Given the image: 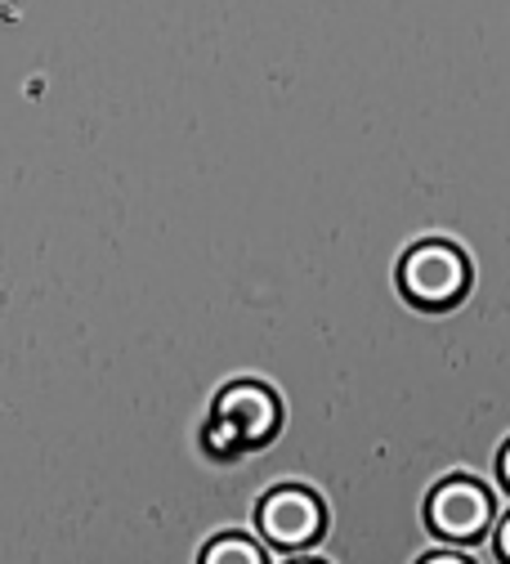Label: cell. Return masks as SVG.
<instances>
[{
	"label": "cell",
	"instance_id": "8992f818",
	"mask_svg": "<svg viewBox=\"0 0 510 564\" xmlns=\"http://www.w3.org/2000/svg\"><path fill=\"white\" fill-rule=\"evenodd\" d=\"M425 564H462V560H453V555H434V560H425Z\"/></svg>",
	"mask_w": 510,
	"mask_h": 564
},
{
	"label": "cell",
	"instance_id": "277c9868",
	"mask_svg": "<svg viewBox=\"0 0 510 564\" xmlns=\"http://www.w3.org/2000/svg\"><path fill=\"white\" fill-rule=\"evenodd\" d=\"M488 520V498L475 484H448L434 498V524L444 533H475Z\"/></svg>",
	"mask_w": 510,
	"mask_h": 564
},
{
	"label": "cell",
	"instance_id": "6da1fadb",
	"mask_svg": "<svg viewBox=\"0 0 510 564\" xmlns=\"http://www.w3.org/2000/svg\"><path fill=\"white\" fill-rule=\"evenodd\" d=\"M466 282H470L466 256L457 247H448V242H421L403 260V288L421 305H448V301H457L466 292Z\"/></svg>",
	"mask_w": 510,
	"mask_h": 564
},
{
	"label": "cell",
	"instance_id": "52a82bcc",
	"mask_svg": "<svg viewBox=\"0 0 510 564\" xmlns=\"http://www.w3.org/2000/svg\"><path fill=\"white\" fill-rule=\"evenodd\" d=\"M501 551H506V555H510V524H506V529H501Z\"/></svg>",
	"mask_w": 510,
	"mask_h": 564
},
{
	"label": "cell",
	"instance_id": "5b68a950",
	"mask_svg": "<svg viewBox=\"0 0 510 564\" xmlns=\"http://www.w3.org/2000/svg\"><path fill=\"white\" fill-rule=\"evenodd\" d=\"M206 564H260V555L247 542H220V546H210Z\"/></svg>",
	"mask_w": 510,
	"mask_h": 564
},
{
	"label": "cell",
	"instance_id": "ba28073f",
	"mask_svg": "<svg viewBox=\"0 0 510 564\" xmlns=\"http://www.w3.org/2000/svg\"><path fill=\"white\" fill-rule=\"evenodd\" d=\"M506 475H510V448H506Z\"/></svg>",
	"mask_w": 510,
	"mask_h": 564
},
{
	"label": "cell",
	"instance_id": "3957f363",
	"mask_svg": "<svg viewBox=\"0 0 510 564\" xmlns=\"http://www.w3.org/2000/svg\"><path fill=\"white\" fill-rule=\"evenodd\" d=\"M260 520L278 542H305L318 529V502L305 498V492H273Z\"/></svg>",
	"mask_w": 510,
	"mask_h": 564
},
{
	"label": "cell",
	"instance_id": "7a4b0ae2",
	"mask_svg": "<svg viewBox=\"0 0 510 564\" xmlns=\"http://www.w3.org/2000/svg\"><path fill=\"white\" fill-rule=\"evenodd\" d=\"M278 421V403L269 390L260 386H234L225 390V399L215 403V440H260L273 431Z\"/></svg>",
	"mask_w": 510,
	"mask_h": 564
}]
</instances>
